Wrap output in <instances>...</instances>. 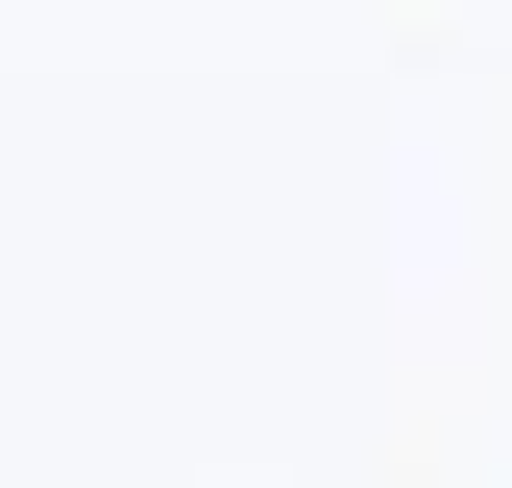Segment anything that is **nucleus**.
Instances as JSON below:
<instances>
[]
</instances>
